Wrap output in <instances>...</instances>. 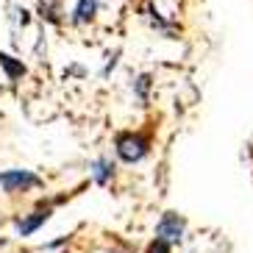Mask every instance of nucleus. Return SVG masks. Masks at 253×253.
<instances>
[{"label":"nucleus","mask_w":253,"mask_h":253,"mask_svg":"<svg viewBox=\"0 0 253 253\" xmlns=\"http://www.w3.org/2000/svg\"><path fill=\"white\" fill-rule=\"evenodd\" d=\"M150 84H153V75H150V73H142L139 78L134 81V92H136V97H139V100H148Z\"/></svg>","instance_id":"1a4fd4ad"},{"label":"nucleus","mask_w":253,"mask_h":253,"mask_svg":"<svg viewBox=\"0 0 253 253\" xmlns=\"http://www.w3.org/2000/svg\"><path fill=\"white\" fill-rule=\"evenodd\" d=\"M0 70H3V75H6L11 84H20L25 75H28V67L23 64V59H17V56L3 53V50H0Z\"/></svg>","instance_id":"423d86ee"},{"label":"nucleus","mask_w":253,"mask_h":253,"mask_svg":"<svg viewBox=\"0 0 253 253\" xmlns=\"http://www.w3.org/2000/svg\"><path fill=\"white\" fill-rule=\"evenodd\" d=\"M50 214H53V203H47V206L42 203V206H39V209H34L31 214L17 217V220H14L17 234H20V237H31L34 231H39L42 225L47 223V220H50Z\"/></svg>","instance_id":"7ed1b4c3"},{"label":"nucleus","mask_w":253,"mask_h":253,"mask_svg":"<svg viewBox=\"0 0 253 253\" xmlns=\"http://www.w3.org/2000/svg\"><path fill=\"white\" fill-rule=\"evenodd\" d=\"M153 148V131L150 128H139V131H120L114 136V153L120 162L136 164L150 153Z\"/></svg>","instance_id":"f257e3e1"},{"label":"nucleus","mask_w":253,"mask_h":253,"mask_svg":"<svg viewBox=\"0 0 253 253\" xmlns=\"http://www.w3.org/2000/svg\"><path fill=\"white\" fill-rule=\"evenodd\" d=\"M97 11H100V0H75L73 11H70V23L89 25V23H95Z\"/></svg>","instance_id":"39448f33"},{"label":"nucleus","mask_w":253,"mask_h":253,"mask_svg":"<svg viewBox=\"0 0 253 253\" xmlns=\"http://www.w3.org/2000/svg\"><path fill=\"white\" fill-rule=\"evenodd\" d=\"M148 253H170V242H164V239H153L150 242V248H148Z\"/></svg>","instance_id":"9d476101"},{"label":"nucleus","mask_w":253,"mask_h":253,"mask_svg":"<svg viewBox=\"0 0 253 253\" xmlns=\"http://www.w3.org/2000/svg\"><path fill=\"white\" fill-rule=\"evenodd\" d=\"M89 172H92V181H95V184L106 186V184H112V178L117 175V164H114L109 156H100V159L92 162Z\"/></svg>","instance_id":"0eeeda50"},{"label":"nucleus","mask_w":253,"mask_h":253,"mask_svg":"<svg viewBox=\"0 0 253 253\" xmlns=\"http://www.w3.org/2000/svg\"><path fill=\"white\" fill-rule=\"evenodd\" d=\"M39 11H42V20H47V23H53V25H61V11H59V0H56V3H42V6H39Z\"/></svg>","instance_id":"6e6552de"},{"label":"nucleus","mask_w":253,"mask_h":253,"mask_svg":"<svg viewBox=\"0 0 253 253\" xmlns=\"http://www.w3.org/2000/svg\"><path fill=\"white\" fill-rule=\"evenodd\" d=\"M3 245H6V239H0V248H3Z\"/></svg>","instance_id":"9b49d317"},{"label":"nucleus","mask_w":253,"mask_h":253,"mask_svg":"<svg viewBox=\"0 0 253 253\" xmlns=\"http://www.w3.org/2000/svg\"><path fill=\"white\" fill-rule=\"evenodd\" d=\"M184 228H186L184 217H178L175 211H164L156 225V237L164 239V242H170V245H175V242L184 239Z\"/></svg>","instance_id":"20e7f679"},{"label":"nucleus","mask_w":253,"mask_h":253,"mask_svg":"<svg viewBox=\"0 0 253 253\" xmlns=\"http://www.w3.org/2000/svg\"><path fill=\"white\" fill-rule=\"evenodd\" d=\"M45 181L31 170H3L0 172V189L6 195H25L34 189H42Z\"/></svg>","instance_id":"f03ea898"}]
</instances>
